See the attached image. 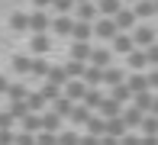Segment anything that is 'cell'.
Here are the masks:
<instances>
[{
  "mask_svg": "<svg viewBox=\"0 0 158 145\" xmlns=\"http://www.w3.org/2000/svg\"><path fill=\"white\" fill-rule=\"evenodd\" d=\"M129 35H132V45L135 48H148L152 42H158V29L152 23H135V29Z\"/></svg>",
  "mask_w": 158,
  "mask_h": 145,
  "instance_id": "6da1fadb",
  "label": "cell"
},
{
  "mask_svg": "<svg viewBox=\"0 0 158 145\" xmlns=\"http://www.w3.org/2000/svg\"><path fill=\"white\" fill-rule=\"evenodd\" d=\"M48 26H52V16H48V10H32L26 13V32H48Z\"/></svg>",
  "mask_w": 158,
  "mask_h": 145,
  "instance_id": "7a4b0ae2",
  "label": "cell"
},
{
  "mask_svg": "<svg viewBox=\"0 0 158 145\" xmlns=\"http://www.w3.org/2000/svg\"><path fill=\"white\" fill-rule=\"evenodd\" d=\"M119 35V29H116V23H113V16H100V19H94V39H100V42H113Z\"/></svg>",
  "mask_w": 158,
  "mask_h": 145,
  "instance_id": "3957f363",
  "label": "cell"
},
{
  "mask_svg": "<svg viewBox=\"0 0 158 145\" xmlns=\"http://www.w3.org/2000/svg\"><path fill=\"white\" fill-rule=\"evenodd\" d=\"M71 16L81 19V23H94V19H100V13H97V3H94V0H84V3H74Z\"/></svg>",
  "mask_w": 158,
  "mask_h": 145,
  "instance_id": "277c9868",
  "label": "cell"
},
{
  "mask_svg": "<svg viewBox=\"0 0 158 145\" xmlns=\"http://www.w3.org/2000/svg\"><path fill=\"white\" fill-rule=\"evenodd\" d=\"M52 52V35L48 32H32L29 35V55H48Z\"/></svg>",
  "mask_w": 158,
  "mask_h": 145,
  "instance_id": "5b68a950",
  "label": "cell"
},
{
  "mask_svg": "<svg viewBox=\"0 0 158 145\" xmlns=\"http://www.w3.org/2000/svg\"><path fill=\"white\" fill-rule=\"evenodd\" d=\"M61 93L71 100V103H81V100H84V93H87V84H84V81H77V77H71V81L61 87Z\"/></svg>",
  "mask_w": 158,
  "mask_h": 145,
  "instance_id": "8992f818",
  "label": "cell"
},
{
  "mask_svg": "<svg viewBox=\"0 0 158 145\" xmlns=\"http://www.w3.org/2000/svg\"><path fill=\"white\" fill-rule=\"evenodd\" d=\"M113 23H116V29H119V32H132V29H135V23H139V19H135L132 6H123V10H119L116 16H113Z\"/></svg>",
  "mask_w": 158,
  "mask_h": 145,
  "instance_id": "52a82bcc",
  "label": "cell"
},
{
  "mask_svg": "<svg viewBox=\"0 0 158 145\" xmlns=\"http://www.w3.org/2000/svg\"><path fill=\"white\" fill-rule=\"evenodd\" d=\"M68 39L71 42H90V39H94V23H81V19H74Z\"/></svg>",
  "mask_w": 158,
  "mask_h": 145,
  "instance_id": "ba28073f",
  "label": "cell"
},
{
  "mask_svg": "<svg viewBox=\"0 0 158 145\" xmlns=\"http://www.w3.org/2000/svg\"><path fill=\"white\" fill-rule=\"evenodd\" d=\"M90 48H94L90 42H71L68 58H71V61H84V64H87V61H90Z\"/></svg>",
  "mask_w": 158,
  "mask_h": 145,
  "instance_id": "9c48e42d",
  "label": "cell"
},
{
  "mask_svg": "<svg viewBox=\"0 0 158 145\" xmlns=\"http://www.w3.org/2000/svg\"><path fill=\"white\" fill-rule=\"evenodd\" d=\"M90 116H94V110H87L84 103H74V106H71V113H68V122H74V126H87Z\"/></svg>",
  "mask_w": 158,
  "mask_h": 145,
  "instance_id": "30bf717a",
  "label": "cell"
},
{
  "mask_svg": "<svg viewBox=\"0 0 158 145\" xmlns=\"http://www.w3.org/2000/svg\"><path fill=\"white\" fill-rule=\"evenodd\" d=\"M71 26H74V16H52L48 32H55V35H71Z\"/></svg>",
  "mask_w": 158,
  "mask_h": 145,
  "instance_id": "8fae6325",
  "label": "cell"
},
{
  "mask_svg": "<svg viewBox=\"0 0 158 145\" xmlns=\"http://www.w3.org/2000/svg\"><path fill=\"white\" fill-rule=\"evenodd\" d=\"M132 13H135L139 23H145V19L155 16V3H152V0H135V3H132Z\"/></svg>",
  "mask_w": 158,
  "mask_h": 145,
  "instance_id": "7c38bea8",
  "label": "cell"
},
{
  "mask_svg": "<svg viewBox=\"0 0 158 145\" xmlns=\"http://www.w3.org/2000/svg\"><path fill=\"white\" fill-rule=\"evenodd\" d=\"M110 58H113V48H90V61L94 68H110Z\"/></svg>",
  "mask_w": 158,
  "mask_h": 145,
  "instance_id": "4fadbf2b",
  "label": "cell"
},
{
  "mask_svg": "<svg viewBox=\"0 0 158 145\" xmlns=\"http://www.w3.org/2000/svg\"><path fill=\"white\" fill-rule=\"evenodd\" d=\"M123 81H126V71L110 64V68H103V84H100V87H116V84H123Z\"/></svg>",
  "mask_w": 158,
  "mask_h": 145,
  "instance_id": "5bb4252c",
  "label": "cell"
},
{
  "mask_svg": "<svg viewBox=\"0 0 158 145\" xmlns=\"http://www.w3.org/2000/svg\"><path fill=\"white\" fill-rule=\"evenodd\" d=\"M94 3H97V13H100V16H116V13L126 6L123 0H94Z\"/></svg>",
  "mask_w": 158,
  "mask_h": 145,
  "instance_id": "9a60e30c",
  "label": "cell"
},
{
  "mask_svg": "<svg viewBox=\"0 0 158 145\" xmlns=\"http://www.w3.org/2000/svg\"><path fill=\"white\" fill-rule=\"evenodd\" d=\"M126 68L139 71V68H148V58H145V48H132V52L126 55Z\"/></svg>",
  "mask_w": 158,
  "mask_h": 145,
  "instance_id": "2e32d148",
  "label": "cell"
},
{
  "mask_svg": "<svg viewBox=\"0 0 158 145\" xmlns=\"http://www.w3.org/2000/svg\"><path fill=\"white\" fill-rule=\"evenodd\" d=\"M81 81L87 84V87H100V84H103V68L87 64V68H84V74H81Z\"/></svg>",
  "mask_w": 158,
  "mask_h": 145,
  "instance_id": "e0dca14e",
  "label": "cell"
},
{
  "mask_svg": "<svg viewBox=\"0 0 158 145\" xmlns=\"http://www.w3.org/2000/svg\"><path fill=\"white\" fill-rule=\"evenodd\" d=\"M123 84L132 90V97H135V93H142V90H148V77H145V74H126Z\"/></svg>",
  "mask_w": 158,
  "mask_h": 145,
  "instance_id": "ac0fdd59",
  "label": "cell"
},
{
  "mask_svg": "<svg viewBox=\"0 0 158 145\" xmlns=\"http://www.w3.org/2000/svg\"><path fill=\"white\" fill-rule=\"evenodd\" d=\"M42 132H61V116L52 113V110H45L42 113Z\"/></svg>",
  "mask_w": 158,
  "mask_h": 145,
  "instance_id": "d6986e66",
  "label": "cell"
},
{
  "mask_svg": "<svg viewBox=\"0 0 158 145\" xmlns=\"http://www.w3.org/2000/svg\"><path fill=\"white\" fill-rule=\"evenodd\" d=\"M45 81H48V84H55V87H64L71 77L64 74V68H61V64H52V68H48V74H45Z\"/></svg>",
  "mask_w": 158,
  "mask_h": 145,
  "instance_id": "ffe728a7",
  "label": "cell"
},
{
  "mask_svg": "<svg viewBox=\"0 0 158 145\" xmlns=\"http://www.w3.org/2000/svg\"><path fill=\"white\" fill-rule=\"evenodd\" d=\"M71 106H74V103H71V100H68V97H64V93H61V97H55L52 103H48V110H52V113H58L61 119H68V113H71Z\"/></svg>",
  "mask_w": 158,
  "mask_h": 145,
  "instance_id": "44dd1931",
  "label": "cell"
},
{
  "mask_svg": "<svg viewBox=\"0 0 158 145\" xmlns=\"http://www.w3.org/2000/svg\"><path fill=\"white\" fill-rule=\"evenodd\" d=\"M103 97H106V93L100 90V87H87V93H84V100H81V103L87 106V110H97V106H100V100H103Z\"/></svg>",
  "mask_w": 158,
  "mask_h": 145,
  "instance_id": "7402d4cb",
  "label": "cell"
},
{
  "mask_svg": "<svg viewBox=\"0 0 158 145\" xmlns=\"http://www.w3.org/2000/svg\"><path fill=\"white\" fill-rule=\"evenodd\" d=\"M132 35H129V32H119L116 35V39H113V52H119V55H129V52H132Z\"/></svg>",
  "mask_w": 158,
  "mask_h": 145,
  "instance_id": "603a6c76",
  "label": "cell"
},
{
  "mask_svg": "<svg viewBox=\"0 0 158 145\" xmlns=\"http://www.w3.org/2000/svg\"><path fill=\"white\" fill-rule=\"evenodd\" d=\"M87 135H97V139L106 135V119H103V116H90V119H87Z\"/></svg>",
  "mask_w": 158,
  "mask_h": 145,
  "instance_id": "cb8c5ba5",
  "label": "cell"
},
{
  "mask_svg": "<svg viewBox=\"0 0 158 145\" xmlns=\"http://www.w3.org/2000/svg\"><path fill=\"white\" fill-rule=\"evenodd\" d=\"M110 97L116 100V103H123V106H126V103H132V90H129L126 84H116V87H110Z\"/></svg>",
  "mask_w": 158,
  "mask_h": 145,
  "instance_id": "d4e9b609",
  "label": "cell"
},
{
  "mask_svg": "<svg viewBox=\"0 0 158 145\" xmlns=\"http://www.w3.org/2000/svg\"><path fill=\"white\" fill-rule=\"evenodd\" d=\"M61 68H64V74H68V77H77V81H81V74H84L87 64H84V61H71V58H68V64H61Z\"/></svg>",
  "mask_w": 158,
  "mask_h": 145,
  "instance_id": "484cf974",
  "label": "cell"
},
{
  "mask_svg": "<svg viewBox=\"0 0 158 145\" xmlns=\"http://www.w3.org/2000/svg\"><path fill=\"white\" fill-rule=\"evenodd\" d=\"M39 93H42V100H45V103H52L55 97H61V87H55V84H48V81H45V84L39 87Z\"/></svg>",
  "mask_w": 158,
  "mask_h": 145,
  "instance_id": "4316f807",
  "label": "cell"
},
{
  "mask_svg": "<svg viewBox=\"0 0 158 145\" xmlns=\"http://www.w3.org/2000/svg\"><path fill=\"white\" fill-rule=\"evenodd\" d=\"M58 145H81V135L71 132V129H64V132H58Z\"/></svg>",
  "mask_w": 158,
  "mask_h": 145,
  "instance_id": "83f0119b",
  "label": "cell"
},
{
  "mask_svg": "<svg viewBox=\"0 0 158 145\" xmlns=\"http://www.w3.org/2000/svg\"><path fill=\"white\" fill-rule=\"evenodd\" d=\"M10 29L13 32H26V13H13L10 16Z\"/></svg>",
  "mask_w": 158,
  "mask_h": 145,
  "instance_id": "f1b7e54d",
  "label": "cell"
},
{
  "mask_svg": "<svg viewBox=\"0 0 158 145\" xmlns=\"http://www.w3.org/2000/svg\"><path fill=\"white\" fill-rule=\"evenodd\" d=\"M145 58H148V68H158V42H152L145 48Z\"/></svg>",
  "mask_w": 158,
  "mask_h": 145,
  "instance_id": "f546056e",
  "label": "cell"
},
{
  "mask_svg": "<svg viewBox=\"0 0 158 145\" xmlns=\"http://www.w3.org/2000/svg\"><path fill=\"white\" fill-rule=\"evenodd\" d=\"M13 68H16L19 74H29V68H32V58H16V61H13Z\"/></svg>",
  "mask_w": 158,
  "mask_h": 145,
  "instance_id": "4dcf8cb0",
  "label": "cell"
},
{
  "mask_svg": "<svg viewBox=\"0 0 158 145\" xmlns=\"http://www.w3.org/2000/svg\"><path fill=\"white\" fill-rule=\"evenodd\" d=\"M145 77H148V90H158V68H152Z\"/></svg>",
  "mask_w": 158,
  "mask_h": 145,
  "instance_id": "1f68e13d",
  "label": "cell"
},
{
  "mask_svg": "<svg viewBox=\"0 0 158 145\" xmlns=\"http://www.w3.org/2000/svg\"><path fill=\"white\" fill-rule=\"evenodd\" d=\"M32 10H48V0H32Z\"/></svg>",
  "mask_w": 158,
  "mask_h": 145,
  "instance_id": "d6a6232c",
  "label": "cell"
},
{
  "mask_svg": "<svg viewBox=\"0 0 158 145\" xmlns=\"http://www.w3.org/2000/svg\"><path fill=\"white\" fill-rule=\"evenodd\" d=\"M152 116H158V93H155V100H152V110H148Z\"/></svg>",
  "mask_w": 158,
  "mask_h": 145,
  "instance_id": "836d02e7",
  "label": "cell"
},
{
  "mask_svg": "<svg viewBox=\"0 0 158 145\" xmlns=\"http://www.w3.org/2000/svg\"><path fill=\"white\" fill-rule=\"evenodd\" d=\"M123 3H135V0H123Z\"/></svg>",
  "mask_w": 158,
  "mask_h": 145,
  "instance_id": "e575fe53",
  "label": "cell"
},
{
  "mask_svg": "<svg viewBox=\"0 0 158 145\" xmlns=\"http://www.w3.org/2000/svg\"><path fill=\"white\" fill-rule=\"evenodd\" d=\"M155 16H158V3H155Z\"/></svg>",
  "mask_w": 158,
  "mask_h": 145,
  "instance_id": "d590c367",
  "label": "cell"
},
{
  "mask_svg": "<svg viewBox=\"0 0 158 145\" xmlns=\"http://www.w3.org/2000/svg\"><path fill=\"white\" fill-rule=\"evenodd\" d=\"M74 3H84V0H74Z\"/></svg>",
  "mask_w": 158,
  "mask_h": 145,
  "instance_id": "8d00e7d4",
  "label": "cell"
},
{
  "mask_svg": "<svg viewBox=\"0 0 158 145\" xmlns=\"http://www.w3.org/2000/svg\"><path fill=\"white\" fill-rule=\"evenodd\" d=\"M152 3H158V0H152Z\"/></svg>",
  "mask_w": 158,
  "mask_h": 145,
  "instance_id": "74e56055",
  "label": "cell"
}]
</instances>
